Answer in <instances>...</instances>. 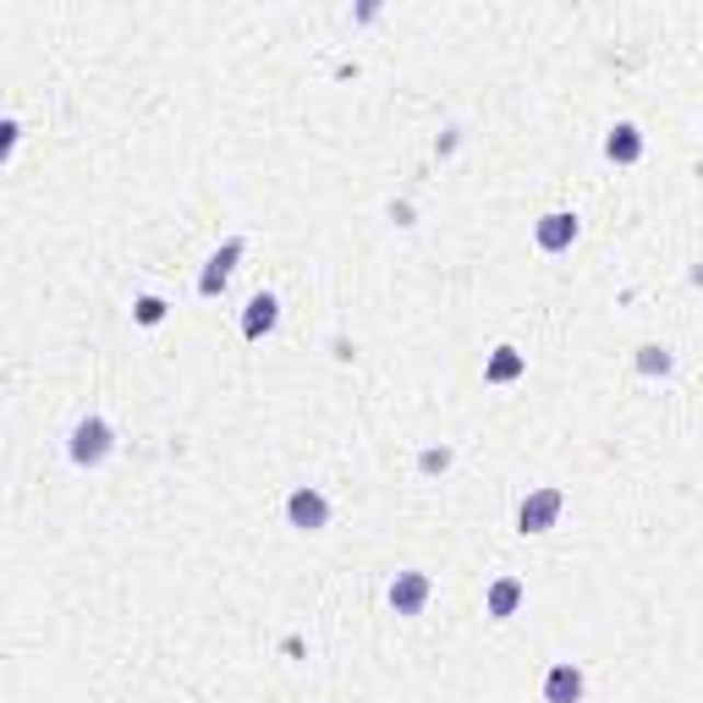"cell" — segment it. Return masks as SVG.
Here are the masks:
<instances>
[{
  "label": "cell",
  "instance_id": "6da1fadb",
  "mask_svg": "<svg viewBox=\"0 0 703 703\" xmlns=\"http://www.w3.org/2000/svg\"><path fill=\"white\" fill-rule=\"evenodd\" d=\"M72 462L78 468H105L111 462V451H116V429L100 418V413H89V418H78L72 424Z\"/></svg>",
  "mask_w": 703,
  "mask_h": 703
},
{
  "label": "cell",
  "instance_id": "7a4b0ae2",
  "mask_svg": "<svg viewBox=\"0 0 703 703\" xmlns=\"http://www.w3.org/2000/svg\"><path fill=\"white\" fill-rule=\"evenodd\" d=\"M561 511H566V495H561L555 484L528 489L522 506H517V528H522V533H550V528L561 522Z\"/></svg>",
  "mask_w": 703,
  "mask_h": 703
},
{
  "label": "cell",
  "instance_id": "3957f363",
  "mask_svg": "<svg viewBox=\"0 0 703 703\" xmlns=\"http://www.w3.org/2000/svg\"><path fill=\"white\" fill-rule=\"evenodd\" d=\"M286 522H291L297 533H324V528H330V500L302 484V489L286 495Z\"/></svg>",
  "mask_w": 703,
  "mask_h": 703
},
{
  "label": "cell",
  "instance_id": "277c9868",
  "mask_svg": "<svg viewBox=\"0 0 703 703\" xmlns=\"http://www.w3.org/2000/svg\"><path fill=\"white\" fill-rule=\"evenodd\" d=\"M242 237H231V242H220L209 258H204V275H198V297H220L226 291V280H231V269H237V258H242Z\"/></svg>",
  "mask_w": 703,
  "mask_h": 703
},
{
  "label": "cell",
  "instance_id": "5b68a950",
  "mask_svg": "<svg viewBox=\"0 0 703 703\" xmlns=\"http://www.w3.org/2000/svg\"><path fill=\"white\" fill-rule=\"evenodd\" d=\"M429 593H435V583H429V572H396V583H391V610L396 615H424V604H429Z\"/></svg>",
  "mask_w": 703,
  "mask_h": 703
},
{
  "label": "cell",
  "instance_id": "8992f818",
  "mask_svg": "<svg viewBox=\"0 0 703 703\" xmlns=\"http://www.w3.org/2000/svg\"><path fill=\"white\" fill-rule=\"evenodd\" d=\"M533 242H539L544 253H566V247L577 242V215H572V209H550V215H539Z\"/></svg>",
  "mask_w": 703,
  "mask_h": 703
},
{
  "label": "cell",
  "instance_id": "52a82bcc",
  "mask_svg": "<svg viewBox=\"0 0 703 703\" xmlns=\"http://www.w3.org/2000/svg\"><path fill=\"white\" fill-rule=\"evenodd\" d=\"M275 324H280V297H275V291H258V297L247 302V313H242V335L258 341V335H269Z\"/></svg>",
  "mask_w": 703,
  "mask_h": 703
},
{
  "label": "cell",
  "instance_id": "ba28073f",
  "mask_svg": "<svg viewBox=\"0 0 703 703\" xmlns=\"http://www.w3.org/2000/svg\"><path fill=\"white\" fill-rule=\"evenodd\" d=\"M544 703H583V670L572 659H561L550 676H544Z\"/></svg>",
  "mask_w": 703,
  "mask_h": 703
},
{
  "label": "cell",
  "instance_id": "9c48e42d",
  "mask_svg": "<svg viewBox=\"0 0 703 703\" xmlns=\"http://www.w3.org/2000/svg\"><path fill=\"white\" fill-rule=\"evenodd\" d=\"M604 154H610L615 165H637V160H643V127L615 122V127H610V138H604Z\"/></svg>",
  "mask_w": 703,
  "mask_h": 703
},
{
  "label": "cell",
  "instance_id": "30bf717a",
  "mask_svg": "<svg viewBox=\"0 0 703 703\" xmlns=\"http://www.w3.org/2000/svg\"><path fill=\"white\" fill-rule=\"evenodd\" d=\"M522 593H528V588H522V577H495V583H489V593H484V610H489L495 621H511V615H517V604H522Z\"/></svg>",
  "mask_w": 703,
  "mask_h": 703
},
{
  "label": "cell",
  "instance_id": "8fae6325",
  "mask_svg": "<svg viewBox=\"0 0 703 703\" xmlns=\"http://www.w3.org/2000/svg\"><path fill=\"white\" fill-rule=\"evenodd\" d=\"M522 369H528V358L517 346H495V358L484 364V380L489 385H511V380H522Z\"/></svg>",
  "mask_w": 703,
  "mask_h": 703
},
{
  "label": "cell",
  "instance_id": "7c38bea8",
  "mask_svg": "<svg viewBox=\"0 0 703 703\" xmlns=\"http://www.w3.org/2000/svg\"><path fill=\"white\" fill-rule=\"evenodd\" d=\"M132 319H138L143 330L165 324V297H154V291H149V297H138V302H132Z\"/></svg>",
  "mask_w": 703,
  "mask_h": 703
},
{
  "label": "cell",
  "instance_id": "4fadbf2b",
  "mask_svg": "<svg viewBox=\"0 0 703 703\" xmlns=\"http://www.w3.org/2000/svg\"><path fill=\"white\" fill-rule=\"evenodd\" d=\"M637 369H643V374H670V352H665V346H643Z\"/></svg>",
  "mask_w": 703,
  "mask_h": 703
},
{
  "label": "cell",
  "instance_id": "5bb4252c",
  "mask_svg": "<svg viewBox=\"0 0 703 703\" xmlns=\"http://www.w3.org/2000/svg\"><path fill=\"white\" fill-rule=\"evenodd\" d=\"M18 138H23V127L7 116V122H0V165H7V160L18 154Z\"/></svg>",
  "mask_w": 703,
  "mask_h": 703
},
{
  "label": "cell",
  "instance_id": "9a60e30c",
  "mask_svg": "<svg viewBox=\"0 0 703 703\" xmlns=\"http://www.w3.org/2000/svg\"><path fill=\"white\" fill-rule=\"evenodd\" d=\"M418 468H424V473H446V468H451V451H446V446H440V451H424Z\"/></svg>",
  "mask_w": 703,
  "mask_h": 703
}]
</instances>
